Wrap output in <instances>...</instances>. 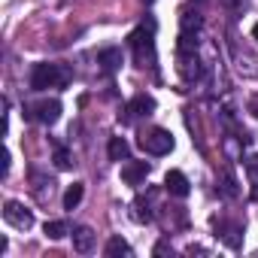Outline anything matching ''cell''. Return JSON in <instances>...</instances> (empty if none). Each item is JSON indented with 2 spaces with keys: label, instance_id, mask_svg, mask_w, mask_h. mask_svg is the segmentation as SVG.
<instances>
[{
  "label": "cell",
  "instance_id": "6da1fadb",
  "mask_svg": "<svg viewBox=\"0 0 258 258\" xmlns=\"http://www.w3.org/2000/svg\"><path fill=\"white\" fill-rule=\"evenodd\" d=\"M73 79V70L67 64H37L31 70V88L46 91V88H64Z\"/></svg>",
  "mask_w": 258,
  "mask_h": 258
},
{
  "label": "cell",
  "instance_id": "7a4b0ae2",
  "mask_svg": "<svg viewBox=\"0 0 258 258\" xmlns=\"http://www.w3.org/2000/svg\"><path fill=\"white\" fill-rule=\"evenodd\" d=\"M140 146L149 155H170L173 152V134L164 131V127H152V131H146L140 137Z\"/></svg>",
  "mask_w": 258,
  "mask_h": 258
},
{
  "label": "cell",
  "instance_id": "3957f363",
  "mask_svg": "<svg viewBox=\"0 0 258 258\" xmlns=\"http://www.w3.org/2000/svg\"><path fill=\"white\" fill-rule=\"evenodd\" d=\"M127 46L134 49V55H137V61L143 64L146 58L152 61L155 58V40H152V28L146 31V28H137V31H131V37H127Z\"/></svg>",
  "mask_w": 258,
  "mask_h": 258
},
{
  "label": "cell",
  "instance_id": "277c9868",
  "mask_svg": "<svg viewBox=\"0 0 258 258\" xmlns=\"http://www.w3.org/2000/svg\"><path fill=\"white\" fill-rule=\"evenodd\" d=\"M25 115L28 118H37V121H43V124H55L58 118H61V100H37V103H31V106H25Z\"/></svg>",
  "mask_w": 258,
  "mask_h": 258
},
{
  "label": "cell",
  "instance_id": "5b68a950",
  "mask_svg": "<svg viewBox=\"0 0 258 258\" xmlns=\"http://www.w3.org/2000/svg\"><path fill=\"white\" fill-rule=\"evenodd\" d=\"M4 219H7V225H13V228H19V231L34 228V213H31L25 204H19V201H7V204H4Z\"/></svg>",
  "mask_w": 258,
  "mask_h": 258
},
{
  "label": "cell",
  "instance_id": "8992f818",
  "mask_svg": "<svg viewBox=\"0 0 258 258\" xmlns=\"http://www.w3.org/2000/svg\"><path fill=\"white\" fill-rule=\"evenodd\" d=\"M152 112H155V97L152 94H134L131 100H127V106H124V115H118V118L127 124L137 115H152Z\"/></svg>",
  "mask_w": 258,
  "mask_h": 258
},
{
  "label": "cell",
  "instance_id": "52a82bcc",
  "mask_svg": "<svg viewBox=\"0 0 258 258\" xmlns=\"http://www.w3.org/2000/svg\"><path fill=\"white\" fill-rule=\"evenodd\" d=\"M216 237H219L228 249H240V246H243V225H240V222H225V219H219V222H216Z\"/></svg>",
  "mask_w": 258,
  "mask_h": 258
},
{
  "label": "cell",
  "instance_id": "ba28073f",
  "mask_svg": "<svg viewBox=\"0 0 258 258\" xmlns=\"http://www.w3.org/2000/svg\"><path fill=\"white\" fill-rule=\"evenodd\" d=\"M149 164L146 161H127L124 167H121V179L127 182V185H140V182H146V176H149Z\"/></svg>",
  "mask_w": 258,
  "mask_h": 258
},
{
  "label": "cell",
  "instance_id": "9c48e42d",
  "mask_svg": "<svg viewBox=\"0 0 258 258\" xmlns=\"http://www.w3.org/2000/svg\"><path fill=\"white\" fill-rule=\"evenodd\" d=\"M164 188H167L170 195H176V198H188V191H191L188 176H185L182 170H170V173L164 176Z\"/></svg>",
  "mask_w": 258,
  "mask_h": 258
},
{
  "label": "cell",
  "instance_id": "30bf717a",
  "mask_svg": "<svg viewBox=\"0 0 258 258\" xmlns=\"http://www.w3.org/2000/svg\"><path fill=\"white\" fill-rule=\"evenodd\" d=\"M97 64H100L106 73H115V70L124 64V55H121V49L109 46V49H100V52H97Z\"/></svg>",
  "mask_w": 258,
  "mask_h": 258
},
{
  "label": "cell",
  "instance_id": "8fae6325",
  "mask_svg": "<svg viewBox=\"0 0 258 258\" xmlns=\"http://www.w3.org/2000/svg\"><path fill=\"white\" fill-rule=\"evenodd\" d=\"M179 73L188 79V82H198L204 76V64L198 61V55H179Z\"/></svg>",
  "mask_w": 258,
  "mask_h": 258
},
{
  "label": "cell",
  "instance_id": "7c38bea8",
  "mask_svg": "<svg viewBox=\"0 0 258 258\" xmlns=\"http://www.w3.org/2000/svg\"><path fill=\"white\" fill-rule=\"evenodd\" d=\"M73 249L82 252V255L91 252V249H94V231L85 228V225H76V228H73Z\"/></svg>",
  "mask_w": 258,
  "mask_h": 258
},
{
  "label": "cell",
  "instance_id": "4fadbf2b",
  "mask_svg": "<svg viewBox=\"0 0 258 258\" xmlns=\"http://www.w3.org/2000/svg\"><path fill=\"white\" fill-rule=\"evenodd\" d=\"M201 25H204V19L198 16V10H182V13H179V28H182V34H198Z\"/></svg>",
  "mask_w": 258,
  "mask_h": 258
},
{
  "label": "cell",
  "instance_id": "5bb4252c",
  "mask_svg": "<svg viewBox=\"0 0 258 258\" xmlns=\"http://www.w3.org/2000/svg\"><path fill=\"white\" fill-rule=\"evenodd\" d=\"M109 158L112 161H127V152H131V146H127L124 137H109V146H106Z\"/></svg>",
  "mask_w": 258,
  "mask_h": 258
},
{
  "label": "cell",
  "instance_id": "9a60e30c",
  "mask_svg": "<svg viewBox=\"0 0 258 258\" xmlns=\"http://www.w3.org/2000/svg\"><path fill=\"white\" fill-rule=\"evenodd\" d=\"M85 198V182H73L67 191H64V210H76Z\"/></svg>",
  "mask_w": 258,
  "mask_h": 258
},
{
  "label": "cell",
  "instance_id": "2e32d148",
  "mask_svg": "<svg viewBox=\"0 0 258 258\" xmlns=\"http://www.w3.org/2000/svg\"><path fill=\"white\" fill-rule=\"evenodd\" d=\"M103 252H106V258H118V255H131V246H127L124 237H109Z\"/></svg>",
  "mask_w": 258,
  "mask_h": 258
},
{
  "label": "cell",
  "instance_id": "e0dca14e",
  "mask_svg": "<svg viewBox=\"0 0 258 258\" xmlns=\"http://www.w3.org/2000/svg\"><path fill=\"white\" fill-rule=\"evenodd\" d=\"M219 191H222L225 198H237V195H240V191H237V179H234L231 170H222V176H219Z\"/></svg>",
  "mask_w": 258,
  "mask_h": 258
},
{
  "label": "cell",
  "instance_id": "ac0fdd59",
  "mask_svg": "<svg viewBox=\"0 0 258 258\" xmlns=\"http://www.w3.org/2000/svg\"><path fill=\"white\" fill-rule=\"evenodd\" d=\"M67 234H73L67 222H61V219H55V222H46V237H49V240H64Z\"/></svg>",
  "mask_w": 258,
  "mask_h": 258
},
{
  "label": "cell",
  "instance_id": "d6986e66",
  "mask_svg": "<svg viewBox=\"0 0 258 258\" xmlns=\"http://www.w3.org/2000/svg\"><path fill=\"white\" fill-rule=\"evenodd\" d=\"M176 52H179V55H198V40H195V34H179Z\"/></svg>",
  "mask_w": 258,
  "mask_h": 258
},
{
  "label": "cell",
  "instance_id": "ffe728a7",
  "mask_svg": "<svg viewBox=\"0 0 258 258\" xmlns=\"http://www.w3.org/2000/svg\"><path fill=\"white\" fill-rule=\"evenodd\" d=\"M55 164H58L61 170H70V167H73V161H70V152H67L64 146H58V149H55Z\"/></svg>",
  "mask_w": 258,
  "mask_h": 258
},
{
  "label": "cell",
  "instance_id": "44dd1931",
  "mask_svg": "<svg viewBox=\"0 0 258 258\" xmlns=\"http://www.w3.org/2000/svg\"><path fill=\"white\" fill-rule=\"evenodd\" d=\"M152 255H173V246H170L167 240H158L155 249H152Z\"/></svg>",
  "mask_w": 258,
  "mask_h": 258
},
{
  "label": "cell",
  "instance_id": "7402d4cb",
  "mask_svg": "<svg viewBox=\"0 0 258 258\" xmlns=\"http://www.w3.org/2000/svg\"><path fill=\"white\" fill-rule=\"evenodd\" d=\"M246 173H249V176H255V179H258V152H255V155H249V158H246Z\"/></svg>",
  "mask_w": 258,
  "mask_h": 258
},
{
  "label": "cell",
  "instance_id": "603a6c76",
  "mask_svg": "<svg viewBox=\"0 0 258 258\" xmlns=\"http://www.w3.org/2000/svg\"><path fill=\"white\" fill-rule=\"evenodd\" d=\"M249 112L258 118V94H255V97H249Z\"/></svg>",
  "mask_w": 258,
  "mask_h": 258
},
{
  "label": "cell",
  "instance_id": "cb8c5ba5",
  "mask_svg": "<svg viewBox=\"0 0 258 258\" xmlns=\"http://www.w3.org/2000/svg\"><path fill=\"white\" fill-rule=\"evenodd\" d=\"M252 201H258V182L252 185Z\"/></svg>",
  "mask_w": 258,
  "mask_h": 258
},
{
  "label": "cell",
  "instance_id": "d4e9b609",
  "mask_svg": "<svg viewBox=\"0 0 258 258\" xmlns=\"http://www.w3.org/2000/svg\"><path fill=\"white\" fill-rule=\"evenodd\" d=\"M252 37H255V40H258V22H255V25H252Z\"/></svg>",
  "mask_w": 258,
  "mask_h": 258
},
{
  "label": "cell",
  "instance_id": "484cf974",
  "mask_svg": "<svg viewBox=\"0 0 258 258\" xmlns=\"http://www.w3.org/2000/svg\"><path fill=\"white\" fill-rule=\"evenodd\" d=\"M222 4H225V7H237V0H222Z\"/></svg>",
  "mask_w": 258,
  "mask_h": 258
},
{
  "label": "cell",
  "instance_id": "4316f807",
  "mask_svg": "<svg viewBox=\"0 0 258 258\" xmlns=\"http://www.w3.org/2000/svg\"><path fill=\"white\" fill-rule=\"evenodd\" d=\"M143 4H155V0H143Z\"/></svg>",
  "mask_w": 258,
  "mask_h": 258
},
{
  "label": "cell",
  "instance_id": "83f0119b",
  "mask_svg": "<svg viewBox=\"0 0 258 258\" xmlns=\"http://www.w3.org/2000/svg\"><path fill=\"white\" fill-rule=\"evenodd\" d=\"M195 4H207V0H195Z\"/></svg>",
  "mask_w": 258,
  "mask_h": 258
}]
</instances>
